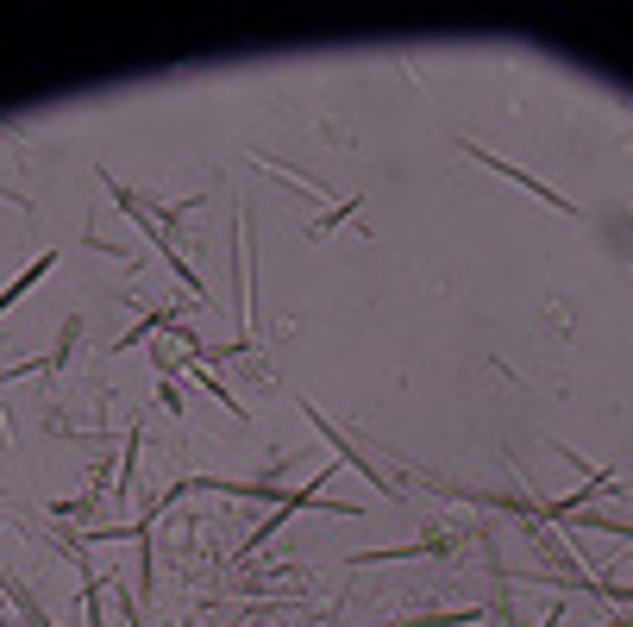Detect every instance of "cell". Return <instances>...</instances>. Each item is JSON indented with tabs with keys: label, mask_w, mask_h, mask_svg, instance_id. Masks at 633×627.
<instances>
[{
	"label": "cell",
	"mask_w": 633,
	"mask_h": 627,
	"mask_svg": "<svg viewBox=\"0 0 633 627\" xmlns=\"http://www.w3.org/2000/svg\"><path fill=\"white\" fill-rule=\"evenodd\" d=\"M477 157V164H489V170H496V176H508V182H521V189H533L539 201H552V207H565V214H577V207H571V195H558V189H546V182H539V176H527L521 164H508V157H489V151H471Z\"/></svg>",
	"instance_id": "6da1fadb"
}]
</instances>
